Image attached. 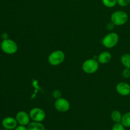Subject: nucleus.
Instances as JSON below:
<instances>
[{
	"label": "nucleus",
	"instance_id": "1",
	"mask_svg": "<svg viewBox=\"0 0 130 130\" xmlns=\"http://www.w3.org/2000/svg\"><path fill=\"white\" fill-rule=\"evenodd\" d=\"M129 17L126 12L122 10H118L113 13L110 17L111 22L116 26H121L128 22Z\"/></svg>",
	"mask_w": 130,
	"mask_h": 130
},
{
	"label": "nucleus",
	"instance_id": "2",
	"mask_svg": "<svg viewBox=\"0 0 130 130\" xmlns=\"http://www.w3.org/2000/svg\"><path fill=\"white\" fill-rule=\"evenodd\" d=\"M66 58V55L62 50H55L48 56V63L52 66H57L62 63Z\"/></svg>",
	"mask_w": 130,
	"mask_h": 130
},
{
	"label": "nucleus",
	"instance_id": "3",
	"mask_svg": "<svg viewBox=\"0 0 130 130\" xmlns=\"http://www.w3.org/2000/svg\"><path fill=\"white\" fill-rule=\"evenodd\" d=\"M1 49L6 54L13 55L17 52L18 45L16 42L8 38L2 41Z\"/></svg>",
	"mask_w": 130,
	"mask_h": 130
},
{
	"label": "nucleus",
	"instance_id": "4",
	"mask_svg": "<svg viewBox=\"0 0 130 130\" xmlns=\"http://www.w3.org/2000/svg\"><path fill=\"white\" fill-rule=\"evenodd\" d=\"M99 68V62L94 58H89L83 63L82 69L85 73L93 74L98 71Z\"/></svg>",
	"mask_w": 130,
	"mask_h": 130
},
{
	"label": "nucleus",
	"instance_id": "5",
	"mask_svg": "<svg viewBox=\"0 0 130 130\" xmlns=\"http://www.w3.org/2000/svg\"><path fill=\"white\" fill-rule=\"evenodd\" d=\"M119 40V37L118 34L116 32H111L103 38L102 44L105 48H112L118 44Z\"/></svg>",
	"mask_w": 130,
	"mask_h": 130
},
{
	"label": "nucleus",
	"instance_id": "6",
	"mask_svg": "<svg viewBox=\"0 0 130 130\" xmlns=\"http://www.w3.org/2000/svg\"><path fill=\"white\" fill-rule=\"evenodd\" d=\"M29 116L32 121L43 122L46 118V113L44 110L41 108L34 107L29 111Z\"/></svg>",
	"mask_w": 130,
	"mask_h": 130
},
{
	"label": "nucleus",
	"instance_id": "7",
	"mask_svg": "<svg viewBox=\"0 0 130 130\" xmlns=\"http://www.w3.org/2000/svg\"><path fill=\"white\" fill-rule=\"evenodd\" d=\"M55 108L60 112H66L68 111L71 107V104L69 100L64 98H60L56 99L55 102Z\"/></svg>",
	"mask_w": 130,
	"mask_h": 130
},
{
	"label": "nucleus",
	"instance_id": "8",
	"mask_svg": "<svg viewBox=\"0 0 130 130\" xmlns=\"http://www.w3.org/2000/svg\"><path fill=\"white\" fill-rule=\"evenodd\" d=\"M15 119L19 125L27 126L30 123V118L29 114L24 110H20L18 112L15 116Z\"/></svg>",
	"mask_w": 130,
	"mask_h": 130
},
{
	"label": "nucleus",
	"instance_id": "9",
	"mask_svg": "<svg viewBox=\"0 0 130 130\" xmlns=\"http://www.w3.org/2000/svg\"><path fill=\"white\" fill-rule=\"evenodd\" d=\"M1 124H2L3 127L5 129L13 130L15 129V128L17 126L18 123L15 118L6 117L2 120Z\"/></svg>",
	"mask_w": 130,
	"mask_h": 130
},
{
	"label": "nucleus",
	"instance_id": "10",
	"mask_svg": "<svg viewBox=\"0 0 130 130\" xmlns=\"http://www.w3.org/2000/svg\"><path fill=\"white\" fill-rule=\"evenodd\" d=\"M116 90L118 93L121 96H126L130 95V85L127 83H119L116 85Z\"/></svg>",
	"mask_w": 130,
	"mask_h": 130
},
{
	"label": "nucleus",
	"instance_id": "11",
	"mask_svg": "<svg viewBox=\"0 0 130 130\" xmlns=\"http://www.w3.org/2000/svg\"><path fill=\"white\" fill-rule=\"evenodd\" d=\"M111 58V53L107 51H105V52H103L99 54V55L97 57V60L100 63L105 64V63H109Z\"/></svg>",
	"mask_w": 130,
	"mask_h": 130
},
{
	"label": "nucleus",
	"instance_id": "12",
	"mask_svg": "<svg viewBox=\"0 0 130 130\" xmlns=\"http://www.w3.org/2000/svg\"><path fill=\"white\" fill-rule=\"evenodd\" d=\"M28 130H46L45 126L44 124H42L41 122L32 121L30 122L27 125Z\"/></svg>",
	"mask_w": 130,
	"mask_h": 130
},
{
	"label": "nucleus",
	"instance_id": "13",
	"mask_svg": "<svg viewBox=\"0 0 130 130\" xmlns=\"http://www.w3.org/2000/svg\"><path fill=\"white\" fill-rule=\"evenodd\" d=\"M122 116H123V114H121L119 110H114V111L112 112L111 114H110V118L113 121V122H114L115 123H121V122L122 119Z\"/></svg>",
	"mask_w": 130,
	"mask_h": 130
},
{
	"label": "nucleus",
	"instance_id": "14",
	"mask_svg": "<svg viewBox=\"0 0 130 130\" xmlns=\"http://www.w3.org/2000/svg\"><path fill=\"white\" fill-rule=\"evenodd\" d=\"M121 62L126 68L130 69V53H124L121 57Z\"/></svg>",
	"mask_w": 130,
	"mask_h": 130
},
{
	"label": "nucleus",
	"instance_id": "15",
	"mask_svg": "<svg viewBox=\"0 0 130 130\" xmlns=\"http://www.w3.org/2000/svg\"><path fill=\"white\" fill-rule=\"evenodd\" d=\"M121 123L125 128H130V112H128L123 114Z\"/></svg>",
	"mask_w": 130,
	"mask_h": 130
},
{
	"label": "nucleus",
	"instance_id": "16",
	"mask_svg": "<svg viewBox=\"0 0 130 130\" xmlns=\"http://www.w3.org/2000/svg\"><path fill=\"white\" fill-rule=\"evenodd\" d=\"M103 5L107 8H113L117 5L118 0H102Z\"/></svg>",
	"mask_w": 130,
	"mask_h": 130
},
{
	"label": "nucleus",
	"instance_id": "17",
	"mask_svg": "<svg viewBox=\"0 0 130 130\" xmlns=\"http://www.w3.org/2000/svg\"><path fill=\"white\" fill-rule=\"evenodd\" d=\"M112 130H125V127L121 123H115L112 128Z\"/></svg>",
	"mask_w": 130,
	"mask_h": 130
},
{
	"label": "nucleus",
	"instance_id": "18",
	"mask_svg": "<svg viewBox=\"0 0 130 130\" xmlns=\"http://www.w3.org/2000/svg\"><path fill=\"white\" fill-rule=\"evenodd\" d=\"M117 4L121 7H126L130 4V0H118Z\"/></svg>",
	"mask_w": 130,
	"mask_h": 130
},
{
	"label": "nucleus",
	"instance_id": "19",
	"mask_svg": "<svg viewBox=\"0 0 130 130\" xmlns=\"http://www.w3.org/2000/svg\"><path fill=\"white\" fill-rule=\"evenodd\" d=\"M122 76L124 79H128L130 77V69L124 68L122 72Z\"/></svg>",
	"mask_w": 130,
	"mask_h": 130
},
{
	"label": "nucleus",
	"instance_id": "20",
	"mask_svg": "<svg viewBox=\"0 0 130 130\" xmlns=\"http://www.w3.org/2000/svg\"><path fill=\"white\" fill-rule=\"evenodd\" d=\"M52 96L55 99H58L61 98L62 96V93L60 92V91L58 90H55L53 91V93H52Z\"/></svg>",
	"mask_w": 130,
	"mask_h": 130
},
{
	"label": "nucleus",
	"instance_id": "21",
	"mask_svg": "<svg viewBox=\"0 0 130 130\" xmlns=\"http://www.w3.org/2000/svg\"><path fill=\"white\" fill-rule=\"evenodd\" d=\"M115 26L116 25H114L112 22H109V24H107V29L109 30H110V31H111V30H114Z\"/></svg>",
	"mask_w": 130,
	"mask_h": 130
},
{
	"label": "nucleus",
	"instance_id": "22",
	"mask_svg": "<svg viewBox=\"0 0 130 130\" xmlns=\"http://www.w3.org/2000/svg\"><path fill=\"white\" fill-rule=\"evenodd\" d=\"M14 130H28L27 126L23 125H17V126L15 128Z\"/></svg>",
	"mask_w": 130,
	"mask_h": 130
},
{
	"label": "nucleus",
	"instance_id": "23",
	"mask_svg": "<svg viewBox=\"0 0 130 130\" xmlns=\"http://www.w3.org/2000/svg\"><path fill=\"white\" fill-rule=\"evenodd\" d=\"M1 38H2L3 40L8 39V35L7 33H3V34H2V35H1Z\"/></svg>",
	"mask_w": 130,
	"mask_h": 130
},
{
	"label": "nucleus",
	"instance_id": "24",
	"mask_svg": "<svg viewBox=\"0 0 130 130\" xmlns=\"http://www.w3.org/2000/svg\"><path fill=\"white\" fill-rule=\"evenodd\" d=\"M1 42L0 41V49H1Z\"/></svg>",
	"mask_w": 130,
	"mask_h": 130
},
{
	"label": "nucleus",
	"instance_id": "25",
	"mask_svg": "<svg viewBox=\"0 0 130 130\" xmlns=\"http://www.w3.org/2000/svg\"><path fill=\"white\" fill-rule=\"evenodd\" d=\"M2 130H10V129H5V128H4L3 129H2Z\"/></svg>",
	"mask_w": 130,
	"mask_h": 130
}]
</instances>
